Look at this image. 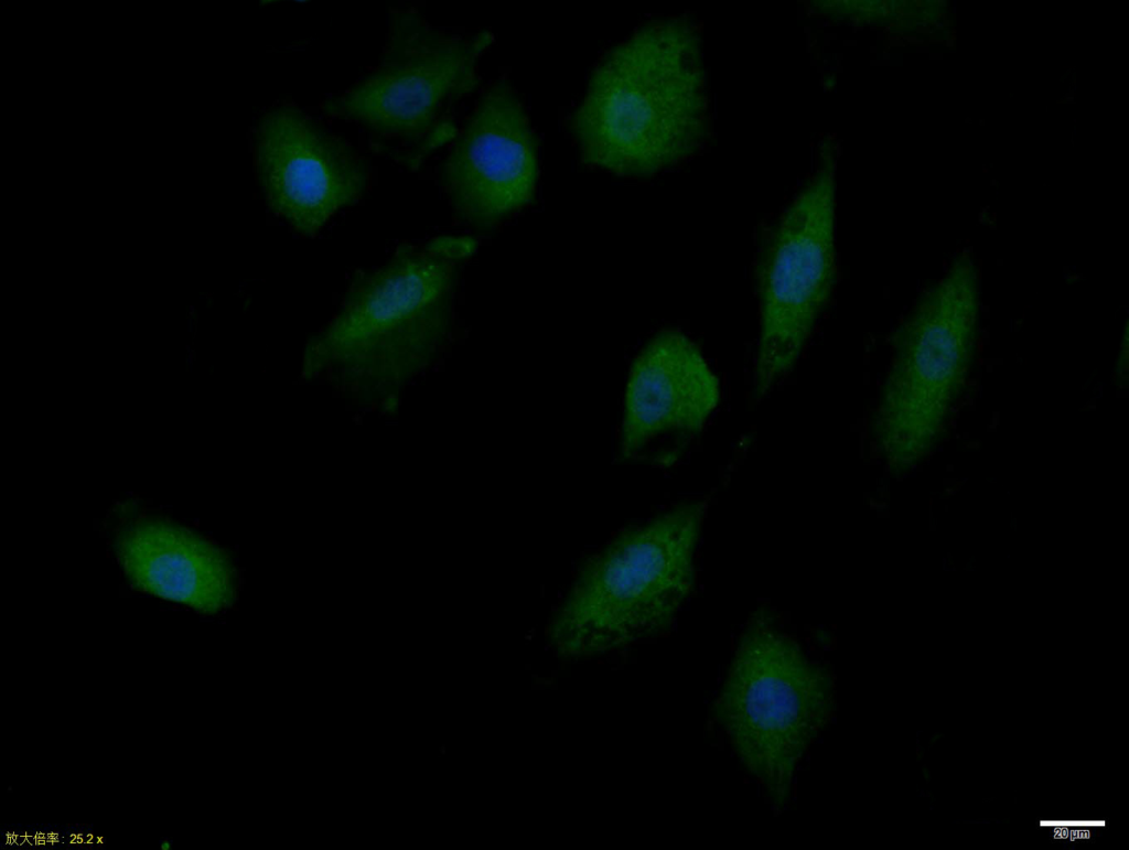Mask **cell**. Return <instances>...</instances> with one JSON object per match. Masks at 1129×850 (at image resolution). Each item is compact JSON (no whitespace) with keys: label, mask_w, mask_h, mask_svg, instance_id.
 I'll use <instances>...</instances> for the list:
<instances>
[{"label":"cell","mask_w":1129,"mask_h":850,"mask_svg":"<svg viewBox=\"0 0 1129 850\" xmlns=\"http://www.w3.org/2000/svg\"><path fill=\"white\" fill-rule=\"evenodd\" d=\"M570 128L583 163L621 177H653L703 151L710 112L696 22L650 19L609 49Z\"/></svg>","instance_id":"obj_1"},{"label":"cell","mask_w":1129,"mask_h":850,"mask_svg":"<svg viewBox=\"0 0 1129 850\" xmlns=\"http://www.w3.org/2000/svg\"><path fill=\"white\" fill-rule=\"evenodd\" d=\"M476 246L467 236L400 245L383 265L356 276L337 311L307 342L303 378L394 406L445 342L454 266Z\"/></svg>","instance_id":"obj_2"},{"label":"cell","mask_w":1129,"mask_h":850,"mask_svg":"<svg viewBox=\"0 0 1129 850\" xmlns=\"http://www.w3.org/2000/svg\"><path fill=\"white\" fill-rule=\"evenodd\" d=\"M706 508L701 501L677 504L590 556L549 622L555 653L590 657L666 631L696 585Z\"/></svg>","instance_id":"obj_3"},{"label":"cell","mask_w":1129,"mask_h":850,"mask_svg":"<svg viewBox=\"0 0 1129 850\" xmlns=\"http://www.w3.org/2000/svg\"><path fill=\"white\" fill-rule=\"evenodd\" d=\"M493 40L487 31L447 32L416 9H394L377 63L322 108L362 128L385 157L418 170L458 135L454 108L475 88Z\"/></svg>","instance_id":"obj_4"},{"label":"cell","mask_w":1129,"mask_h":850,"mask_svg":"<svg viewBox=\"0 0 1129 850\" xmlns=\"http://www.w3.org/2000/svg\"><path fill=\"white\" fill-rule=\"evenodd\" d=\"M835 707L830 673L757 612L740 635L713 704L738 758L777 807Z\"/></svg>","instance_id":"obj_5"},{"label":"cell","mask_w":1129,"mask_h":850,"mask_svg":"<svg viewBox=\"0 0 1129 850\" xmlns=\"http://www.w3.org/2000/svg\"><path fill=\"white\" fill-rule=\"evenodd\" d=\"M979 277L959 255L925 288L891 337L892 356L872 420L893 466L917 459L940 437L977 349Z\"/></svg>","instance_id":"obj_6"},{"label":"cell","mask_w":1129,"mask_h":850,"mask_svg":"<svg viewBox=\"0 0 1129 850\" xmlns=\"http://www.w3.org/2000/svg\"><path fill=\"white\" fill-rule=\"evenodd\" d=\"M837 147L824 140L814 172L766 233L756 265L759 334L753 384L767 394L803 354L837 281Z\"/></svg>","instance_id":"obj_7"},{"label":"cell","mask_w":1129,"mask_h":850,"mask_svg":"<svg viewBox=\"0 0 1129 850\" xmlns=\"http://www.w3.org/2000/svg\"><path fill=\"white\" fill-rule=\"evenodd\" d=\"M256 177L269 209L303 236L320 232L364 195V158L305 111L267 110L252 135Z\"/></svg>","instance_id":"obj_8"},{"label":"cell","mask_w":1129,"mask_h":850,"mask_svg":"<svg viewBox=\"0 0 1129 850\" xmlns=\"http://www.w3.org/2000/svg\"><path fill=\"white\" fill-rule=\"evenodd\" d=\"M453 140L441 180L461 220L492 228L533 202L537 143L525 107L507 83L486 89Z\"/></svg>","instance_id":"obj_9"},{"label":"cell","mask_w":1129,"mask_h":850,"mask_svg":"<svg viewBox=\"0 0 1129 850\" xmlns=\"http://www.w3.org/2000/svg\"><path fill=\"white\" fill-rule=\"evenodd\" d=\"M720 401V384L699 346L675 329L657 332L632 363L620 455L660 464L674 444L701 431Z\"/></svg>","instance_id":"obj_10"},{"label":"cell","mask_w":1129,"mask_h":850,"mask_svg":"<svg viewBox=\"0 0 1129 850\" xmlns=\"http://www.w3.org/2000/svg\"><path fill=\"white\" fill-rule=\"evenodd\" d=\"M118 561L140 591L214 614L234 602L228 556L201 535L163 518H137L116 538Z\"/></svg>","instance_id":"obj_11"}]
</instances>
